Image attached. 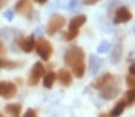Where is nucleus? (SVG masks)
<instances>
[{
	"label": "nucleus",
	"mask_w": 135,
	"mask_h": 117,
	"mask_svg": "<svg viewBox=\"0 0 135 117\" xmlns=\"http://www.w3.org/2000/svg\"><path fill=\"white\" fill-rule=\"evenodd\" d=\"M86 55L84 51L80 46H70L65 51L64 55V62L71 71L73 75L77 78H83L86 74Z\"/></svg>",
	"instance_id": "nucleus-1"
},
{
	"label": "nucleus",
	"mask_w": 135,
	"mask_h": 117,
	"mask_svg": "<svg viewBox=\"0 0 135 117\" xmlns=\"http://www.w3.org/2000/svg\"><path fill=\"white\" fill-rule=\"evenodd\" d=\"M35 51L39 55V58L44 61H50V58L52 56L54 48L51 45V42L45 38H39L38 41H35Z\"/></svg>",
	"instance_id": "nucleus-2"
},
{
	"label": "nucleus",
	"mask_w": 135,
	"mask_h": 117,
	"mask_svg": "<svg viewBox=\"0 0 135 117\" xmlns=\"http://www.w3.org/2000/svg\"><path fill=\"white\" fill-rule=\"evenodd\" d=\"M65 25V18L62 15H58V13H54L50 19H48L47 23V33L48 35H54L58 30H61Z\"/></svg>",
	"instance_id": "nucleus-3"
},
{
	"label": "nucleus",
	"mask_w": 135,
	"mask_h": 117,
	"mask_svg": "<svg viewBox=\"0 0 135 117\" xmlns=\"http://www.w3.org/2000/svg\"><path fill=\"white\" fill-rule=\"evenodd\" d=\"M45 75V67L42 62H35L32 67V70H31L29 72V78H28V84L32 85V87H35L36 84L39 82V79L42 78V77Z\"/></svg>",
	"instance_id": "nucleus-4"
},
{
	"label": "nucleus",
	"mask_w": 135,
	"mask_h": 117,
	"mask_svg": "<svg viewBox=\"0 0 135 117\" xmlns=\"http://www.w3.org/2000/svg\"><path fill=\"white\" fill-rule=\"evenodd\" d=\"M132 19V13L129 12V9L126 6H119L113 13V23L119 25V23H126Z\"/></svg>",
	"instance_id": "nucleus-5"
},
{
	"label": "nucleus",
	"mask_w": 135,
	"mask_h": 117,
	"mask_svg": "<svg viewBox=\"0 0 135 117\" xmlns=\"http://www.w3.org/2000/svg\"><path fill=\"white\" fill-rule=\"evenodd\" d=\"M18 93V88L13 82L9 81H0V97H3L6 100H10L16 95Z\"/></svg>",
	"instance_id": "nucleus-6"
},
{
	"label": "nucleus",
	"mask_w": 135,
	"mask_h": 117,
	"mask_svg": "<svg viewBox=\"0 0 135 117\" xmlns=\"http://www.w3.org/2000/svg\"><path fill=\"white\" fill-rule=\"evenodd\" d=\"M115 81V79H113ZM113 81H110L106 87H103L102 90H100V97L102 98H105V100H112V98H115V97L119 94V85L116 84V82H113Z\"/></svg>",
	"instance_id": "nucleus-7"
},
{
	"label": "nucleus",
	"mask_w": 135,
	"mask_h": 117,
	"mask_svg": "<svg viewBox=\"0 0 135 117\" xmlns=\"http://www.w3.org/2000/svg\"><path fill=\"white\" fill-rule=\"evenodd\" d=\"M15 10L21 15H25V16H29L33 10V6H32V2L31 0H19L16 2L15 4Z\"/></svg>",
	"instance_id": "nucleus-8"
},
{
	"label": "nucleus",
	"mask_w": 135,
	"mask_h": 117,
	"mask_svg": "<svg viewBox=\"0 0 135 117\" xmlns=\"http://www.w3.org/2000/svg\"><path fill=\"white\" fill-rule=\"evenodd\" d=\"M18 44H19V48H21L23 52H26V54L32 52V51L35 49V38H33V35L21 38Z\"/></svg>",
	"instance_id": "nucleus-9"
},
{
	"label": "nucleus",
	"mask_w": 135,
	"mask_h": 117,
	"mask_svg": "<svg viewBox=\"0 0 135 117\" xmlns=\"http://www.w3.org/2000/svg\"><path fill=\"white\" fill-rule=\"evenodd\" d=\"M57 79L60 81L61 85H64V87H70L71 82H73V75H71V72L68 70L61 68V70L58 71V74H57Z\"/></svg>",
	"instance_id": "nucleus-10"
},
{
	"label": "nucleus",
	"mask_w": 135,
	"mask_h": 117,
	"mask_svg": "<svg viewBox=\"0 0 135 117\" xmlns=\"http://www.w3.org/2000/svg\"><path fill=\"white\" fill-rule=\"evenodd\" d=\"M113 79L115 78H113V75H112L110 72H105L93 82V87L96 88V90H102L103 87H106V85H108L110 81H113Z\"/></svg>",
	"instance_id": "nucleus-11"
},
{
	"label": "nucleus",
	"mask_w": 135,
	"mask_h": 117,
	"mask_svg": "<svg viewBox=\"0 0 135 117\" xmlns=\"http://www.w3.org/2000/svg\"><path fill=\"white\" fill-rule=\"evenodd\" d=\"M86 20H87V18H86L84 15H77V16H74V18L70 20L68 29H70V30H79L80 28H81L83 25L86 23Z\"/></svg>",
	"instance_id": "nucleus-12"
},
{
	"label": "nucleus",
	"mask_w": 135,
	"mask_h": 117,
	"mask_svg": "<svg viewBox=\"0 0 135 117\" xmlns=\"http://www.w3.org/2000/svg\"><path fill=\"white\" fill-rule=\"evenodd\" d=\"M102 67V59H99L96 55H90L89 56V70H90L91 75H96L97 71Z\"/></svg>",
	"instance_id": "nucleus-13"
},
{
	"label": "nucleus",
	"mask_w": 135,
	"mask_h": 117,
	"mask_svg": "<svg viewBox=\"0 0 135 117\" xmlns=\"http://www.w3.org/2000/svg\"><path fill=\"white\" fill-rule=\"evenodd\" d=\"M122 58V44L120 41H118L115 44V46L112 48V54H110V62L112 64H118Z\"/></svg>",
	"instance_id": "nucleus-14"
},
{
	"label": "nucleus",
	"mask_w": 135,
	"mask_h": 117,
	"mask_svg": "<svg viewBox=\"0 0 135 117\" xmlns=\"http://www.w3.org/2000/svg\"><path fill=\"white\" fill-rule=\"evenodd\" d=\"M125 107H126V103H125V100H119V101L115 104V107H113V110L110 111V117H119L120 114L123 113V110H125Z\"/></svg>",
	"instance_id": "nucleus-15"
},
{
	"label": "nucleus",
	"mask_w": 135,
	"mask_h": 117,
	"mask_svg": "<svg viewBox=\"0 0 135 117\" xmlns=\"http://www.w3.org/2000/svg\"><path fill=\"white\" fill-rule=\"evenodd\" d=\"M22 111V105L21 104H7L6 105V113H9L10 116L18 117Z\"/></svg>",
	"instance_id": "nucleus-16"
},
{
	"label": "nucleus",
	"mask_w": 135,
	"mask_h": 117,
	"mask_svg": "<svg viewBox=\"0 0 135 117\" xmlns=\"http://www.w3.org/2000/svg\"><path fill=\"white\" fill-rule=\"evenodd\" d=\"M55 79H57V75L54 72H47L44 75V87L45 88H52Z\"/></svg>",
	"instance_id": "nucleus-17"
},
{
	"label": "nucleus",
	"mask_w": 135,
	"mask_h": 117,
	"mask_svg": "<svg viewBox=\"0 0 135 117\" xmlns=\"http://www.w3.org/2000/svg\"><path fill=\"white\" fill-rule=\"evenodd\" d=\"M19 65H22V64L13 62V61H10V59H0V67L6 68V70H15V68L19 67Z\"/></svg>",
	"instance_id": "nucleus-18"
},
{
	"label": "nucleus",
	"mask_w": 135,
	"mask_h": 117,
	"mask_svg": "<svg viewBox=\"0 0 135 117\" xmlns=\"http://www.w3.org/2000/svg\"><path fill=\"white\" fill-rule=\"evenodd\" d=\"M125 103H126V105L135 104V88H129L125 93Z\"/></svg>",
	"instance_id": "nucleus-19"
},
{
	"label": "nucleus",
	"mask_w": 135,
	"mask_h": 117,
	"mask_svg": "<svg viewBox=\"0 0 135 117\" xmlns=\"http://www.w3.org/2000/svg\"><path fill=\"white\" fill-rule=\"evenodd\" d=\"M109 48H110V44H109L108 41H102L99 44V46H97V52L99 54H105L109 51Z\"/></svg>",
	"instance_id": "nucleus-20"
},
{
	"label": "nucleus",
	"mask_w": 135,
	"mask_h": 117,
	"mask_svg": "<svg viewBox=\"0 0 135 117\" xmlns=\"http://www.w3.org/2000/svg\"><path fill=\"white\" fill-rule=\"evenodd\" d=\"M77 36H79V30H70V29H68L67 32L64 33V39H65V41H73V39H76Z\"/></svg>",
	"instance_id": "nucleus-21"
},
{
	"label": "nucleus",
	"mask_w": 135,
	"mask_h": 117,
	"mask_svg": "<svg viewBox=\"0 0 135 117\" xmlns=\"http://www.w3.org/2000/svg\"><path fill=\"white\" fill-rule=\"evenodd\" d=\"M125 81H126V85H128L129 88H135V75H131V74H129L125 78Z\"/></svg>",
	"instance_id": "nucleus-22"
},
{
	"label": "nucleus",
	"mask_w": 135,
	"mask_h": 117,
	"mask_svg": "<svg viewBox=\"0 0 135 117\" xmlns=\"http://www.w3.org/2000/svg\"><path fill=\"white\" fill-rule=\"evenodd\" d=\"M23 117H38V114H36V111L33 110V108H29V110H26V113L23 114Z\"/></svg>",
	"instance_id": "nucleus-23"
},
{
	"label": "nucleus",
	"mask_w": 135,
	"mask_h": 117,
	"mask_svg": "<svg viewBox=\"0 0 135 117\" xmlns=\"http://www.w3.org/2000/svg\"><path fill=\"white\" fill-rule=\"evenodd\" d=\"M97 2H100V0H84L83 3H84L86 6H93V4H96Z\"/></svg>",
	"instance_id": "nucleus-24"
},
{
	"label": "nucleus",
	"mask_w": 135,
	"mask_h": 117,
	"mask_svg": "<svg viewBox=\"0 0 135 117\" xmlns=\"http://www.w3.org/2000/svg\"><path fill=\"white\" fill-rule=\"evenodd\" d=\"M4 18H6L7 20H12V19H13V12H12V10H7V12L4 13Z\"/></svg>",
	"instance_id": "nucleus-25"
},
{
	"label": "nucleus",
	"mask_w": 135,
	"mask_h": 117,
	"mask_svg": "<svg viewBox=\"0 0 135 117\" xmlns=\"http://www.w3.org/2000/svg\"><path fill=\"white\" fill-rule=\"evenodd\" d=\"M6 54V46L3 45V42H0V55H4Z\"/></svg>",
	"instance_id": "nucleus-26"
},
{
	"label": "nucleus",
	"mask_w": 135,
	"mask_h": 117,
	"mask_svg": "<svg viewBox=\"0 0 135 117\" xmlns=\"http://www.w3.org/2000/svg\"><path fill=\"white\" fill-rule=\"evenodd\" d=\"M77 0H70V3H68V9H73L74 6H76Z\"/></svg>",
	"instance_id": "nucleus-27"
},
{
	"label": "nucleus",
	"mask_w": 135,
	"mask_h": 117,
	"mask_svg": "<svg viewBox=\"0 0 135 117\" xmlns=\"http://www.w3.org/2000/svg\"><path fill=\"white\" fill-rule=\"evenodd\" d=\"M129 74H131V75H135V64H132L131 67H129Z\"/></svg>",
	"instance_id": "nucleus-28"
},
{
	"label": "nucleus",
	"mask_w": 135,
	"mask_h": 117,
	"mask_svg": "<svg viewBox=\"0 0 135 117\" xmlns=\"http://www.w3.org/2000/svg\"><path fill=\"white\" fill-rule=\"evenodd\" d=\"M6 4H7V0H0V9L3 6H6Z\"/></svg>",
	"instance_id": "nucleus-29"
},
{
	"label": "nucleus",
	"mask_w": 135,
	"mask_h": 117,
	"mask_svg": "<svg viewBox=\"0 0 135 117\" xmlns=\"http://www.w3.org/2000/svg\"><path fill=\"white\" fill-rule=\"evenodd\" d=\"M33 2H36V3H39V4H45L48 0H33Z\"/></svg>",
	"instance_id": "nucleus-30"
},
{
	"label": "nucleus",
	"mask_w": 135,
	"mask_h": 117,
	"mask_svg": "<svg viewBox=\"0 0 135 117\" xmlns=\"http://www.w3.org/2000/svg\"><path fill=\"white\" fill-rule=\"evenodd\" d=\"M97 117H110V114H106V113H102V114H99Z\"/></svg>",
	"instance_id": "nucleus-31"
},
{
	"label": "nucleus",
	"mask_w": 135,
	"mask_h": 117,
	"mask_svg": "<svg viewBox=\"0 0 135 117\" xmlns=\"http://www.w3.org/2000/svg\"><path fill=\"white\" fill-rule=\"evenodd\" d=\"M0 117H3V114H2V113H0Z\"/></svg>",
	"instance_id": "nucleus-32"
}]
</instances>
